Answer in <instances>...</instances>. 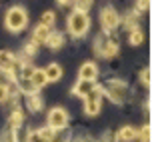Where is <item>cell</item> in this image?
Returning a JSON list of instances; mask_svg holds the SVG:
<instances>
[{
  "label": "cell",
  "instance_id": "cell-6",
  "mask_svg": "<svg viewBox=\"0 0 152 142\" xmlns=\"http://www.w3.org/2000/svg\"><path fill=\"white\" fill-rule=\"evenodd\" d=\"M116 52H118V42H114L112 38L100 36L98 40H96V54L110 58V56H114Z\"/></svg>",
  "mask_w": 152,
  "mask_h": 142
},
{
  "label": "cell",
  "instance_id": "cell-5",
  "mask_svg": "<svg viewBox=\"0 0 152 142\" xmlns=\"http://www.w3.org/2000/svg\"><path fill=\"white\" fill-rule=\"evenodd\" d=\"M102 90L100 88H94L86 96V104H84V110H86V114L88 116H96V114L100 112V106H102Z\"/></svg>",
  "mask_w": 152,
  "mask_h": 142
},
{
  "label": "cell",
  "instance_id": "cell-24",
  "mask_svg": "<svg viewBox=\"0 0 152 142\" xmlns=\"http://www.w3.org/2000/svg\"><path fill=\"white\" fill-rule=\"evenodd\" d=\"M136 136H140L142 140H148V138H150V126H144L140 132H136Z\"/></svg>",
  "mask_w": 152,
  "mask_h": 142
},
{
  "label": "cell",
  "instance_id": "cell-25",
  "mask_svg": "<svg viewBox=\"0 0 152 142\" xmlns=\"http://www.w3.org/2000/svg\"><path fill=\"white\" fill-rule=\"evenodd\" d=\"M8 98V86H0V102H4Z\"/></svg>",
  "mask_w": 152,
  "mask_h": 142
},
{
  "label": "cell",
  "instance_id": "cell-12",
  "mask_svg": "<svg viewBox=\"0 0 152 142\" xmlns=\"http://www.w3.org/2000/svg\"><path fill=\"white\" fill-rule=\"evenodd\" d=\"M30 82L34 84V88H40V86H44L48 80H46V76H44V70H34L32 72V76H30Z\"/></svg>",
  "mask_w": 152,
  "mask_h": 142
},
{
  "label": "cell",
  "instance_id": "cell-29",
  "mask_svg": "<svg viewBox=\"0 0 152 142\" xmlns=\"http://www.w3.org/2000/svg\"><path fill=\"white\" fill-rule=\"evenodd\" d=\"M58 2H60V4H68L70 0H58Z\"/></svg>",
  "mask_w": 152,
  "mask_h": 142
},
{
  "label": "cell",
  "instance_id": "cell-9",
  "mask_svg": "<svg viewBox=\"0 0 152 142\" xmlns=\"http://www.w3.org/2000/svg\"><path fill=\"white\" fill-rule=\"evenodd\" d=\"M98 74V70H96V64H92V62H86L82 64L80 68V80H94Z\"/></svg>",
  "mask_w": 152,
  "mask_h": 142
},
{
  "label": "cell",
  "instance_id": "cell-10",
  "mask_svg": "<svg viewBox=\"0 0 152 142\" xmlns=\"http://www.w3.org/2000/svg\"><path fill=\"white\" fill-rule=\"evenodd\" d=\"M50 36V28L48 26H42L38 24L36 30H34V44H40V42H46V38Z\"/></svg>",
  "mask_w": 152,
  "mask_h": 142
},
{
  "label": "cell",
  "instance_id": "cell-16",
  "mask_svg": "<svg viewBox=\"0 0 152 142\" xmlns=\"http://www.w3.org/2000/svg\"><path fill=\"white\" fill-rule=\"evenodd\" d=\"M20 90L26 92V94H32L36 88H34V84L30 82V78H22V80H20Z\"/></svg>",
  "mask_w": 152,
  "mask_h": 142
},
{
  "label": "cell",
  "instance_id": "cell-11",
  "mask_svg": "<svg viewBox=\"0 0 152 142\" xmlns=\"http://www.w3.org/2000/svg\"><path fill=\"white\" fill-rule=\"evenodd\" d=\"M134 138H136V130L132 126H124L116 134V140H120V142H130V140H134Z\"/></svg>",
  "mask_w": 152,
  "mask_h": 142
},
{
  "label": "cell",
  "instance_id": "cell-15",
  "mask_svg": "<svg viewBox=\"0 0 152 142\" xmlns=\"http://www.w3.org/2000/svg\"><path fill=\"white\" fill-rule=\"evenodd\" d=\"M144 40V34L140 32L138 28H134V30H130V44H134V46H138L140 42Z\"/></svg>",
  "mask_w": 152,
  "mask_h": 142
},
{
  "label": "cell",
  "instance_id": "cell-18",
  "mask_svg": "<svg viewBox=\"0 0 152 142\" xmlns=\"http://www.w3.org/2000/svg\"><path fill=\"white\" fill-rule=\"evenodd\" d=\"M40 24L50 28V26L54 24V12H44V14H42V22H40Z\"/></svg>",
  "mask_w": 152,
  "mask_h": 142
},
{
  "label": "cell",
  "instance_id": "cell-21",
  "mask_svg": "<svg viewBox=\"0 0 152 142\" xmlns=\"http://www.w3.org/2000/svg\"><path fill=\"white\" fill-rule=\"evenodd\" d=\"M20 122H22V112H20V110L16 108V110H14V114H12V118H10V126L14 128V126H18Z\"/></svg>",
  "mask_w": 152,
  "mask_h": 142
},
{
  "label": "cell",
  "instance_id": "cell-23",
  "mask_svg": "<svg viewBox=\"0 0 152 142\" xmlns=\"http://www.w3.org/2000/svg\"><path fill=\"white\" fill-rule=\"evenodd\" d=\"M140 78H142V84H144V86H150V70H148V68H146V70H142Z\"/></svg>",
  "mask_w": 152,
  "mask_h": 142
},
{
  "label": "cell",
  "instance_id": "cell-28",
  "mask_svg": "<svg viewBox=\"0 0 152 142\" xmlns=\"http://www.w3.org/2000/svg\"><path fill=\"white\" fill-rule=\"evenodd\" d=\"M26 50H28V54H34V50H36V44H30Z\"/></svg>",
  "mask_w": 152,
  "mask_h": 142
},
{
  "label": "cell",
  "instance_id": "cell-20",
  "mask_svg": "<svg viewBox=\"0 0 152 142\" xmlns=\"http://www.w3.org/2000/svg\"><path fill=\"white\" fill-rule=\"evenodd\" d=\"M2 142H16V132L12 130V128L4 130V134H2Z\"/></svg>",
  "mask_w": 152,
  "mask_h": 142
},
{
  "label": "cell",
  "instance_id": "cell-22",
  "mask_svg": "<svg viewBox=\"0 0 152 142\" xmlns=\"http://www.w3.org/2000/svg\"><path fill=\"white\" fill-rule=\"evenodd\" d=\"M74 4H76V8L78 10H86V8H90V4H92V0H74Z\"/></svg>",
  "mask_w": 152,
  "mask_h": 142
},
{
  "label": "cell",
  "instance_id": "cell-26",
  "mask_svg": "<svg viewBox=\"0 0 152 142\" xmlns=\"http://www.w3.org/2000/svg\"><path fill=\"white\" fill-rule=\"evenodd\" d=\"M126 26H128L130 30H132V26H136V16H132V14H130L128 18H126Z\"/></svg>",
  "mask_w": 152,
  "mask_h": 142
},
{
  "label": "cell",
  "instance_id": "cell-17",
  "mask_svg": "<svg viewBox=\"0 0 152 142\" xmlns=\"http://www.w3.org/2000/svg\"><path fill=\"white\" fill-rule=\"evenodd\" d=\"M28 108H30L32 112H36V110H40V108H42V102H40V98H36V96H30V100H28Z\"/></svg>",
  "mask_w": 152,
  "mask_h": 142
},
{
  "label": "cell",
  "instance_id": "cell-1",
  "mask_svg": "<svg viewBox=\"0 0 152 142\" xmlns=\"http://www.w3.org/2000/svg\"><path fill=\"white\" fill-rule=\"evenodd\" d=\"M90 28V18H88V14L86 12H82V10H76V12H72L68 18V30L74 34V36H82V34H86V30Z\"/></svg>",
  "mask_w": 152,
  "mask_h": 142
},
{
  "label": "cell",
  "instance_id": "cell-7",
  "mask_svg": "<svg viewBox=\"0 0 152 142\" xmlns=\"http://www.w3.org/2000/svg\"><path fill=\"white\" fill-rule=\"evenodd\" d=\"M118 20H120V18H118V12H116L114 8H110V6L104 8V10L100 12V22H102V28L108 30V32L118 26Z\"/></svg>",
  "mask_w": 152,
  "mask_h": 142
},
{
  "label": "cell",
  "instance_id": "cell-2",
  "mask_svg": "<svg viewBox=\"0 0 152 142\" xmlns=\"http://www.w3.org/2000/svg\"><path fill=\"white\" fill-rule=\"evenodd\" d=\"M26 22H28V16H26V12L20 6H14L6 12V26L10 30L18 32V30H22L26 26Z\"/></svg>",
  "mask_w": 152,
  "mask_h": 142
},
{
  "label": "cell",
  "instance_id": "cell-8",
  "mask_svg": "<svg viewBox=\"0 0 152 142\" xmlns=\"http://www.w3.org/2000/svg\"><path fill=\"white\" fill-rule=\"evenodd\" d=\"M94 88H96L94 80H80V82L74 86V90H72V92H74V94H78V96H84V98H86Z\"/></svg>",
  "mask_w": 152,
  "mask_h": 142
},
{
  "label": "cell",
  "instance_id": "cell-4",
  "mask_svg": "<svg viewBox=\"0 0 152 142\" xmlns=\"http://www.w3.org/2000/svg\"><path fill=\"white\" fill-rule=\"evenodd\" d=\"M68 124V114L64 108H52L48 114V128L52 130H62V128Z\"/></svg>",
  "mask_w": 152,
  "mask_h": 142
},
{
  "label": "cell",
  "instance_id": "cell-13",
  "mask_svg": "<svg viewBox=\"0 0 152 142\" xmlns=\"http://www.w3.org/2000/svg\"><path fill=\"white\" fill-rule=\"evenodd\" d=\"M62 74V70L58 64H50V66L44 70V76H46V80H58Z\"/></svg>",
  "mask_w": 152,
  "mask_h": 142
},
{
  "label": "cell",
  "instance_id": "cell-3",
  "mask_svg": "<svg viewBox=\"0 0 152 142\" xmlns=\"http://www.w3.org/2000/svg\"><path fill=\"white\" fill-rule=\"evenodd\" d=\"M106 94L112 102H124L126 96H128V88H126L124 82L112 80V82H108V86H106Z\"/></svg>",
  "mask_w": 152,
  "mask_h": 142
},
{
  "label": "cell",
  "instance_id": "cell-14",
  "mask_svg": "<svg viewBox=\"0 0 152 142\" xmlns=\"http://www.w3.org/2000/svg\"><path fill=\"white\" fill-rule=\"evenodd\" d=\"M46 44L50 46V48H60L62 46V34H58V32H50V36L46 38Z\"/></svg>",
  "mask_w": 152,
  "mask_h": 142
},
{
  "label": "cell",
  "instance_id": "cell-19",
  "mask_svg": "<svg viewBox=\"0 0 152 142\" xmlns=\"http://www.w3.org/2000/svg\"><path fill=\"white\" fill-rule=\"evenodd\" d=\"M26 142H46V140H44V136L40 134V130H38V132L32 130L30 134H28V138H26Z\"/></svg>",
  "mask_w": 152,
  "mask_h": 142
},
{
  "label": "cell",
  "instance_id": "cell-27",
  "mask_svg": "<svg viewBox=\"0 0 152 142\" xmlns=\"http://www.w3.org/2000/svg\"><path fill=\"white\" fill-rule=\"evenodd\" d=\"M148 2L150 0H138V10H146L148 8Z\"/></svg>",
  "mask_w": 152,
  "mask_h": 142
}]
</instances>
